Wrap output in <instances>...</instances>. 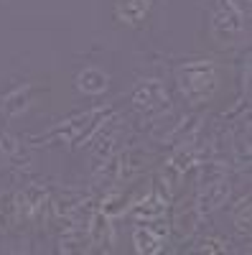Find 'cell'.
Instances as JSON below:
<instances>
[{
	"instance_id": "cell-10",
	"label": "cell",
	"mask_w": 252,
	"mask_h": 255,
	"mask_svg": "<svg viewBox=\"0 0 252 255\" xmlns=\"http://www.w3.org/2000/svg\"><path fill=\"white\" fill-rule=\"evenodd\" d=\"M143 161H145V153L143 151H128V153H122V163H120L117 179H133L138 171H143Z\"/></svg>"
},
{
	"instance_id": "cell-9",
	"label": "cell",
	"mask_w": 252,
	"mask_h": 255,
	"mask_svg": "<svg viewBox=\"0 0 252 255\" xmlns=\"http://www.w3.org/2000/svg\"><path fill=\"white\" fill-rule=\"evenodd\" d=\"M133 240H135V250H138V253H145V255L161 253V238L156 235L151 227H140V230H135Z\"/></svg>"
},
{
	"instance_id": "cell-6",
	"label": "cell",
	"mask_w": 252,
	"mask_h": 255,
	"mask_svg": "<svg viewBox=\"0 0 252 255\" xmlns=\"http://www.w3.org/2000/svg\"><path fill=\"white\" fill-rule=\"evenodd\" d=\"M107 84H110L107 74L99 72V69H84V72L77 77V87H79L82 92H87V95H99V92H104V90H107Z\"/></svg>"
},
{
	"instance_id": "cell-20",
	"label": "cell",
	"mask_w": 252,
	"mask_h": 255,
	"mask_svg": "<svg viewBox=\"0 0 252 255\" xmlns=\"http://www.w3.org/2000/svg\"><path fill=\"white\" fill-rule=\"evenodd\" d=\"M229 8H235L240 15H247L250 13V0H224Z\"/></svg>"
},
{
	"instance_id": "cell-1",
	"label": "cell",
	"mask_w": 252,
	"mask_h": 255,
	"mask_svg": "<svg viewBox=\"0 0 252 255\" xmlns=\"http://www.w3.org/2000/svg\"><path fill=\"white\" fill-rule=\"evenodd\" d=\"M217 90V69L212 61H191L181 67V92L191 102H204Z\"/></svg>"
},
{
	"instance_id": "cell-12",
	"label": "cell",
	"mask_w": 252,
	"mask_h": 255,
	"mask_svg": "<svg viewBox=\"0 0 252 255\" xmlns=\"http://www.w3.org/2000/svg\"><path fill=\"white\" fill-rule=\"evenodd\" d=\"M87 235L79 230V227H69L64 235H61V253H79V250H87Z\"/></svg>"
},
{
	"instance_id": "cell-13",
	"label": "cell",
	"mask_w": 252,
	"mask_h": 255,
	"mask_svg": "<svg viewBox=\"0 0 252 255\" xmlns=\"http://www.w3.org/2000/svg\"><path fill=\"white\" fill-rule=\"evenodd\" d=\"M54 209H56L59 217H67V220L74 217L77 212L82 209V194H61V197L56 199Z\"/></svg>"
},
{
	"instance_id": "cell-18",
	"label": "cell",
	"mask_w": 252,
	"mask_h": 255,
	"mask_svg": "<svg viewBox=\"0 0 252 255\" xmlns=\"http://www.w3.org/2000/svg\"><path fill=\"white\" fill-rule=\"evenodd\" d=\"M0 151L10 158V156H15V153L20 151V143H18L13 135H0Z\"/></svg>"
},
{
	"instance_id": "cell-2",
	"label": "cell",
	"mask_w": 252,
	"mask_h": 255,
	"mask_svg": "<svg viewBox=\"0 0 252 255\" xmlns=\"http://www.w3.org/2000/svg\"><path fill=\"white\" fill-rule=\"evenodd\" d=\"M168 92L161 82H143L133 95V105L143 113H158V110H168Z\"/></svg>"
},
{
	"instance_id": "cell-11",
	"label": "cell",
	"mask_w": 252,
	"mask_h": 255,
	"mask_svg": "<svg viewBox=\"0 0 252 255\" xmlns=\"http://www.w3.org/2000/svg\"><path fill=\"white\" fill-rule=\"evenodd\" d=\"M199 130V118H186L176 130L168 135V143H176V145H186V143H191L194 135Z\"/></svg>"
},
{
	"instance_id": "cell-14",
	"label": "cell",
	"mask_w": 252,
	"mask_h": 255,
	"mask_svg": "<svg viewBox=\"0 0 252 255\" xmlns=\"http://www.w3.org/2000/svg\"><path fill=\"white\" fill-rule=\"evenodd\" d=\"M199 209L196 207H188V209H183L181 215H178V220H176V230L181 232V235H191V232L196 230V222H199Z\"/></svg>"
},
{
	"instance_id": "cell-8",
	"label": "cell",
	"mask_w": 252,
	"mask_h": 255,
	"mask_svg": "<svg viewBox=\"0 0 252 255\" xmlns=\"http://www.w3.org/2000/svg\"><path fill=\"white\" fill-rule=\"evenodd\" d=\"M87 227H89V243H94V245H110L112 243V227H110V220L104 212L94 215Z\"/></svg>"
},
{
	"instance_id": "cell-3",
	"label": "cell",
	"mask_w": 252,
	"mask_h": 255,
	"mask_svg": "<svg viewBox=\"0 0 252 255\" xmlns=\"http://www.w3.org/2000/svg\"><path fill=\"white\" fill-rule=\"evenodd\" d=\"M227 197H229V181H227V176L204 184L201 194H199V202H196L199 215H209V212L219 209V207L227 202Z\"/></svg>"
},
{
	"instance_id": "cell-5",
	"label": "cell",
	"mask_w": 252,
	"mask_h": 255,
	"mask_svg": "<svg viewBox=\"0 0 252 255\" xmlns=\"http://www.w3.org/2000/svg\"><path fill=\"white\" fill-rule=\"evenodd\" d=\"M151 0H117V18L122 23H140L148 15Z\"/></svg>"
},
{
	"instance_id": "cell-16",
	"label": "cell",
	"mask_w": 252,
	"mask_h": 255,
	"mask_svg": "<svg viewBox=\"0 0 252 255\" xmlns=\"http://www.w3.org/2000/svg\"><path fill=\"white\" fill-rule=\"evenodd\" d=\"M163 207L166 204H161L156 199H148L143 207H135L133 212H135V217H143V220H158V217H163Z\"/></svg>"
},
{
	"instance_id": "cell-7",
	"label": "cell",
	"mask_w": 252,
	"mask_h": 255,
	"mask_svg": "<svg viewBox=\"0 0 252 255\" xmlns=\"http://www.w3.org/2000/svg\"><path fill=\"white\" fill-rule=\"evenodd\" d=\"M28 102H31V87H28V84H23V87L13 90V92L3 100V113H5L8 118H18L20 113H26Z\"/></svg>"
},
{
	"instance_id": "cell-4",
	"label": "cell",
	"mask_w": 252,
	"mask_h": 255,
	"mask_svg": "<svg viewBox=\"0 0 252 255\" xmlns=\"http://www.w3.org/2000/svg\"><path fill=\"white\" fill-rule=\"evenodd\" d=\"M212 28L219 38H232L237 33H242V15L235 10V8H229L227 3L219 5L214 10V18H212Z\"/></svg>"
},
{
	"instance_id": "cell-19",
	"label": "cell",
	"mask_w": 252,
	"mask_h": 255,
	"mask_svg": "<svg viewBox=\"0 0 252 255\" xmlns=\"http://www.w3.org/2000/svg\"><path fill=\"white\" fill-rule=\"evenodd\" d=\"M201 250H206V253H224V243H222V240H214V238H209V240L201 243Z\"/></svg>"
},
{
	"instance_id": "cell-15",
	"label": "cell",
	"mask_w": 252,
	"mask_h": 255,
	"mask_svg": "<svg viewBox=\"0 0 252 255\" xmlns=\"http://www.w3.org/2000/svg\"><path fill=\"white\" fill-rule=\"evenodd\" d=\"M23 199H26V207H28V212L33 215V212L46 202V189L44 186H38V184H31L26 191H23Z\"/></svg>"
},
{
	"instance_id": "cell-17",
	"label": "cell",
	"mask_w": 252,
	"mask_h": 255,
	"mask_svg": "<svg viewBox=\"0 0 252 255\" xmlns=\"http://www.w3.org/2000/svg\"><path fill=\"white\" fill-rule=\"evenodd\" d=\"M235 225L240 232H247L250 230V199L242 202V207L237 209V217H235Z\"/></svg>"
}]
</instances>
